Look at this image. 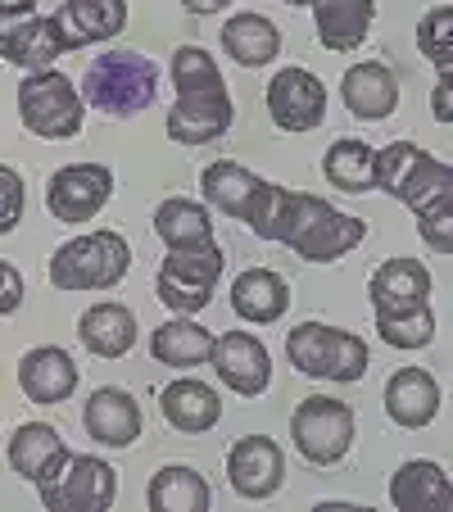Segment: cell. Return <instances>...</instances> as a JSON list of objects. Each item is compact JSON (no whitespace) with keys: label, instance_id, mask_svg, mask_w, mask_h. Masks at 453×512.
<instances>
[{"label":"cell","instance_id":"cell-1","mask_svg":"<svg viewBox=\"0 0 453 512\" xmlns=\"http://www.w3.org/2000/svg\"><path fill=\"white\" fill-rule=\"evenodd\" d=\"M173 91L177 105L168 114V136L177 145H209L227 136L236 109L227 96V78H222L218 59L200 46H177L173 55Z\"/></svg>","mask_w":453,"mask_h":512},{"label":"cell","instance_id":"cell-2","mask_svg":"<svg viewBox=\"0 0 453 512\" xmlns=\"http://www.w3.org/2000/svg\"><path fill=\"white\" fill-rule=\"evenodd\" d=\"M367 241V223L349 218L336 204H327L322 195L309 191H290L281 186V204H277V223H272V245L295 250L304 263H336L349 250Z\"/></svg>","mask_w":453,"mask_h":512},{"label":"cell","instance_id":"cell-3","mask_svg":"<svg viewBox=\"0 0 453 512\" xmlns=\"http://www.w3.org/2000/svg\"><path fill=\"white\" fill-rule=\"evenodd\" d=\"M159 64L150 55H136V50H105L96 64L82 73V105L100 109V114L114 118H132L141 109L155 105L159 96Z\"/></svg>","mask_w":453,"mask_h":512},{"label":"cell","instance_id":"cell-4","mask_svg":"<svg viewBox=\"0 0 453 512\" xmlns=\"http://www.w3.org/2000/svg\"><path fill=\"white\" fill-rule=\"evenodd\" d=\"M376 191L395 195L417 218L422 213H440V209H453V168L444 159L426 155L422 145L395 141L386 150H376Z\"/></svg>","mask_w":453,"mask_h":512},{"label":"cell","instance_id":"cell-5","mask_svg":"<svg viewBox=\"0 0 453 512\" xmlns=\"http://www.w3.org/2000/svg\"><path fill=\"white\" fill-rule=\"evenodd\" d=\"M286 363L304 377H322V381H340V386H354L367 377L372 368V349L363 336L354 331L327 327V322H299L286 336Z\"/></svg>","mask_w":453,"mask_h":512},{"label":"cell","instance_id":"cell-6","mask_svg":"<svg viewBox=\"0 0 453 512\" xmlns=\"http://www.w3.org/2000/svg\"><path fill=\"white\" fill-rule=\"evenodd\" d=\"M132 268V245L123 232H87L50 254L55 290H114Z\"/></svg>","mask_w":453,"mask_h":512},{"label":"cell","instance_id":"cell-7","mask_svg":"<svg viewBox=\"0 0 453 512\" xmlns=\"http://www.w3.org/2000/svg\"><path fill=\"white\" fill-rule=\"evenodd\" d=\"M222 268H227V254L213 241L186 245V250H168V259L159 263V277H155L159 304H164L168 313H177V318L204 313L222 281Z\"/></svg>","mask_w":453,"mask_h":512},{"label":"cell","instance_id":"cell-8","mask_svg":"<svg viewBox=\"0 0 453 512\" xmlns=\"http://www.w3.org/2000/svg\"><path fill=\"white\" fill-rule=\"evenodd\" d=\"M37 494L50 512H105L118 499V472L96 454L64 449L55 467L37 481Z\"/></svg>","mask_w":453,"mask_h":512},{"label":"cell","instance_id":"cell-9","mask_svg":"<svg viewBox=\"0 0 453 512\" xmlns=\"http://www.w3.org/2000/svg\"><path fill=\"white\" fill-rule=\"evenodd\" d=\"M354 408L345 399L331 395H309L299 399V408L290 413V440H295L299 458L313 467H336L354 449Z\"/></svg>","mask_w":453,"mask_h":512},{"label":"cell","instance_id":"cell-10","mask_svg":"<svg viewBox=\"0 0 453 512\" xmlns=\"http://www.w3.org/2000/svg\"><path fill=\"white\" fill-rule=\"evenodd\" d=\"M82 118H87V105H82L78 87L55 73V68H37L19 82V123L28 127L41 141H68V136L82 132Z\"/></svg>","mask_w":453,"mask_h":512},{"label":"cell","instance_id":"cell-11","mask_svg":"<svg viewBox=\"0 0 453 512\" xmlns=\"http://www.w3.org/2000/svg\"><path fill=\"white\" fill-rule=\"evenodd\" d=\"M114 200V168L105 164H64L46 182V209L59 223H91Z\"/></svg>","mask_w":453,"mask_h":512},{"label":"cell","instance_id":"cell-12","mask_svg":"<svg viewBox=\"0 0 453 512\" xmlns=\"http://www.w3.org/2000/svg\"><path fill=\"white\" fill-rule=\"evenodd\" d=\"M209 363L232 395L259 399L272 386V354L254 331H222V336H213Z\"/></svg>","mask_w":453,"mask_h":512},{"label":"cell","instance_id":"cell-13","mask_svg":"<svg viewBox=\"0 0 453 512\" xmlns=\"http://www.w3.org/2000/svg\"><path fill=\"white\" fill-rule=\"evenodd\" d=\"M68 50L64 28L55 14H0V59L23 73L50 68Z\"/></svg>","mask_w":453,"mask_h":512},{"label":"cell","instance_id":"cell-14","mask_svg":"<svg viewBox=\"0 0 453 512\" xmlns=\"http://www.w3.org/2000/svg\"><path fill=\"white\" fill-rule=\"evenodd\" d=\"M268 114L281 132H313L327 118V87L322 78H313L309 68H281L277 78L268 82Z\"/></svg>","mask_w":453,"mask_h":512},{"label":"cell","instance_id":"cell-15","mask_svg":"<svg viewBox=\"0 0 453 512\" xmlns=\"http://www.w3.org/2000/svg\"><path fill=\"white\" fill-rule=\"evenodd\" d=\"M227 481L241 499H272L286 481V454L272 435H245L227 449Z\"/></svg>","mask_w":453,"mask_h":512},{"label":"cell","instance_id":"cell-16","mask_svg":"<svg viewBox=\"0 0 453 512\" xmlns=\"http://www.w3.org/2000/svg\"><path fill=\"white\" fill-rule=\"evenodd\" d=\"M367 300L376 318H404L431 304V272L417 259H386L367 277Z\"/></svg>","mask_w":453,"mask_h":512},{"label":"cell","instance_id":"cell-17","mask_svg":"<svg viewBox=\"0 0 453 512\" xmlns=\"http://www.w3.org/2000/svg\"><path fill=\"white\" fill-rule=\"evenodd\" d=\"M82 381V368L59 345H37L19 358V390L41 408L64 404Z\"/></svg>","mask_w":453,"mask_h":512},{"label":"cell","instance_id":"cell-18","mask_svg":"<svg viewBox=\"0 0 453 512\" xmlns=\"http://www.w3.org/2000/svg\"><path fill=\"white\" fill-rule=\"evenodd\" d=\"M82 426L96 445L105 449H127L141 435V404L118 386H100L91 390L87 408H82Z\"/></svg>","mask_w":453,"mask_h":512},{"label":"cell","instance_id":"cell-19","mask_svg":"<svg viewBox=\"0 0 453 512\" xmlns=\"http://www.w3.org/2000/svg\"><path fill=\"white\" fill-rule=\"evenodd\" d=\"M340 100L354 118H367V123H381V118L395 114L399 105V78L386 64L376 59H363L340 78Z\"/></svg>","mask_w":453,"mask_h":512},{"label":"cell","instance_id":"cell-20","mask_svg":"<svg viewBox=\"0 0 453 512\" xmlns=\"http://www.w3.org/2000/svg\"><path fill=\"white\" fill-rule=\"evenodd\" d=\"M440 413V381L426 368H399L386 381V417L404 431H422Z\"/></svg>","mask_w":453,"mask_h":512},{"label":"cell","instance_id":"cell-21","mask_svg":"<svg viewBox=\"0 0 453 512\" xmlns=\"http://www.w3.org/2000/svg\"><path fill=\"white\" fill-rule=\"evenodd\" d=\"M159 408H164V422L186 435H204L222 422V395L195 377L168 381V386L159 390Z\"/></svg>","mask_w":453,"mask_h":512},{"label":"cell","instance_id":"cell-22","mask_svg":"<svg viewBox=\"0 0 453 512\" xmlns=\"http://www.w3.org/2000/svg\"><path fill=\"white\" fill-rule=\"evenodd\" d=\"M290 309V286L272 268H245L232 281V313L250 327H268Z\"/></svg>","mask_w":453,"mask_h":512},{"label":"cell","instance_id":"cell-23","mask_svg":"<svg viewBox=\"0 0 453 512\" xmlns=\"http://www.w3.org/2000/svg\"><path fill=\"white\" fill-rule=\"evenodd\" d=\"M78 340L87 354L96 358H123L132 354L136 345V313L118 300H100L91 304L87 313L78 318Z\"/></svg>","mask_w":453,"mask_h":512},{"label":"cell","instance_id":"cell-24","mask_svg":"<svg viewBox=\"0 0 453 512\" xmlns=\"http://www.w3.org/2000/svg\"><path fill=\"white\" fill-rule=\"evenodd\" d=\"M55 19L68 50H82L91 41H114L127 28V0H64Z\"/></svg>","mask_w":453,"mask_h":512},{"label":"cell","instance_id":"cell-25","mask_svg":"<svg viewBox=\"0 0 453 512\" xmlns=\"http://www.w3.org/2000/svg\"><path fill=\"white\" fill-rule=\"evenodd\" d=\"M390 503L399 512H449L453 494H449V476L440 463L426 458H408L395 476H390Z\"/></svg>","mask_w":453,"mask_h":512},{"label":"cell","instance_id":"cell-26","mask_svg":"<svg viewBox=\"0 0 453 512\" xmlns=\"http://www.w3.org/2000/svg\"><path fill=\"white\" fill-rule=\"evenodd\" d=\"M259 186H263V177L250 173L245 164H236V159H213V164L200 173L204 204L227 213V218H236V223H245V213H250Z\"/></svg>","mask_w":453,"mask_h":512},{"label":"cell","instance_id":"cell-27","mask_svg":"<svg viewBox=\"0 0 453 512\" xmlns=\"http://www.w3.org/2000/svg\"><path fill=\"white\" fill-rule=\"evenodd\" d=\"M313 23H318V41L327 50H358L372 32L376 0H309Z\"/></svg>","mask_w":453,"mask_h":512},{"label":"cell","instance_id":"cell-28","mask_svg":"<svg viewBox=\"0 0 453 512\" xmlns=\"http://www.w3.org/2000/svg\"><path fill=\"white\" fill-rule=\"evenodd\" d=\"M222 50H227V59H236L241 68H268L272 59L281 55V32L272 19H263V14L245 10V14H232V19L222 23Z\"/></svg>","mask_w":453,"mask_h":512},{"label":"cell","instance_id":"cell-29","mask_svg":"<svg viewBox=\"0 0 453 512\" xmlns=\"http://www.w3.org/2000/svg\"><path fill=\"white\" fill-rule=\"evenodd\" d=\"M150 512H209L213 508V490L195 467L186 463H168L150 476V490H145Z\"/></svg>","mask_w":453,"mask_h":512},{"label":"cell","instance_id":"cell-30","mask_svg":"<svg viewBox=\"0 0 453 512\" xmlns=\"http://www.w3.org/2000/svg\"><path fill=\"white\" fill-rule=\"evenodd\" d=\"M322 177L336 191H349V195L376 191V150L367 141H358V136H340L322 155Z\"/></svg>","mask_w":453,"mask_h":512},{"label":"cell","instance_id":"cell-31","mask_svg":"<svg viewBox=\"0 0 453 512\" xmlns=\"http://www.w3.org/2000/svg\"><path fill=\"white\" fill-rule=\"evenodd\" d=\"M209 349H213L209 327H200L191 318H177V313H173V322L150 331V354L164 368H200V363H209Z\"/></svg>","mask_w":453,"mask_h":512},{"label":"cell","instance_id":"cell-32","mask_svg":"<svg viewBox=\"0 0 453 512\" xmlns=\"http://www.w3.org/2000/svg\"><path fill=\"white\" fill-rule=\"evenodd\" d=\"M64 449H68L64 435H59L50 422H23L19 431H14L10 449H5V458H10V467L23 476V481L37 485L41 476L55 467V458L64 454Z\"/></svg>","mask_w":453,"mask_h":512},{"label":"cell","instance_id":"cell-33","mask_svg":"<svg viewBox=\"0 0 453 512\" xmlns=\"http://www.w3.org/2000/svg\"><path fill=\"white\" fill-rule=\"evenodd\" d=\"M155 236L168 245V250H186V245L213 241V213H209V204L182 200V195L164 200L155 209Z\"/></svg>","mask_w":453,"mask_h":512},{"label":"cell","instance_id":"cell-34","mask_svg":"<svg viewBox=\"0 0 453 512\" xmlns=\"http://www.w3.org/2000/svg\"><path fill=\"white\" fill-rule=\"evenodd\" d=\"M417 50L431 59L440 73L453 68V5H431L417 23Z\"/></svg>","mask_w":453,"mask_h":512},{"label":"cell","instance_id":"cell-35","mask_svg":"<svg viewBox=\"0 0 453 512\" xmlns=\"http://www.w3.org/2000/svg\"><path fill=\"white\" fill-rule=\"evenodd\" d=\"M376 336L386 340L390 349H426L435 340V313L431 304L404 318H376Z\"/></svg>","mask_w":453,"mask_h":512},{"label":"cell","instance_id":"cell-36","mask_svg":"<svg viewBox=\"0 0 453 512\" xmlns=\"http://www.w3.org/2000/svg\"><path fill=\"white\" fill-rule=\"evenodd\" d=\"M23 204H28V186L10 164H0V236H10L23 223Z\"/></svg>","mask_w":453,"mask_h":512},{"label":"cell","instance_id":"cell-37","mask_svg":"<svg viewBox=\"0 0 453 512\" xmlns=\"http://www.w3.org/2000/svg\"><path fill=\"white\" fill-rule=\"evenodd\" d=\"M417 236H422L435 254H449L453 250V209L422 213V218H417Z\"/></svg>","mask_w":453,"mask_h":512},{"label":"cell","instance_id":"cell-38","mask_svg":"<svg viewBox=\"0 0 453 512\" xmlns=\"http://www.w3.org/2000/svg\"><path fill=\"white\" fill-rule=\"evenodd\" d=\"M23 295H28V286H23V272L14 268V263L0 259V318H10V313H19Z\"/></svg>","mask_w":453,"mask_h":512},{"label":"cell","instance_id":"cell-39","mask_svg":"<svg viewBox=\"0 0 453 512\" xmlns=\"http://www.w3.org/2000/svg\"><path fill=\"white\" fill-rule=\"evenodd\" d=\"M449 78L453 73H440V82H435V96H431V114H435V123H449Z\"/></svg>","mask_w":453,"mask_h":512},{"label":"cell","instance_id":"cell-40","mask_svg":"<svg viewBox=\"0 0 453 512\" xmlns=\"http://www.w3.org/2000/svg\"><path fill=\"white\" fill-rule=\"evenodd\" d=\"M191 14H218V10H227V5H236V0H182Z\"/></svg>","mask_w":453,"mask_h":512},{"label":"cell","instance_id":"cell-41","mask_svg":"<svg viewBox=\"0 0 453 512\" xmlns=\"http://www.w3.org/2000/svg\"><path fill=\"white\" fill-rule=\"evenodd\" d=\"M37 0H0V14H32Z\"/></svg>","mask_w":453,"mask_h":512},{"label":"cell","instance_id":"cell-42","mask_svg":"<svg viewBox=\"0 0 453 512\" xmlns=\"http://www.w3.org/2000/svg\"><path fill=\"white\" fill-rule=\"evenodd\" d=\"M281 5H309V0H281Z\"/></svg>","mask_w":453,"mask_h":512}]
</instances>
